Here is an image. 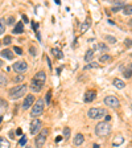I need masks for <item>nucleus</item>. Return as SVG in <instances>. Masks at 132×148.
Here are the masks:
<instances>
[{"label": "nucleus", "instance_id": "9", "mask_svg": "<svg viewBox=\"0 0 132 148\" xmlns=\"http://www.w3.org/2000/svg\"><path fill=\"white\" fill-rule=\"evenodd\" d=\"M35 103V96L32 95V94H28V95L25 96L24 99V103H23V108L24 110H27V108H29V107H32V104Z\"/></svg>", "mask_w": 132, "mask_h": 148}, {"label": "nucleus", "instance_id": "4", "mask_svg": "<svg viewBox=\"0 0 132 148\" xmlns=\"http://www.w3.org/2000/svg\"><path fill=\"white\" fill-rule=\"evenodd\" d=\"M44 100L42 99H37V102L35 103V106H33V108H32V111H31V115L33 118H36V117H40L42 113H44Z\"/></svg>", "mask_w": 132, "mask_h": 148}, {"label": "nucleus", "instance_id": "30", "mask_svg": "<svg viewBox=\"0 0 132 148\" xmlns=\"http://www.w3.org/2000/svg\"><path fill=\"white\" fill-rule=\"evenodd\" d=\"M106 40H107L108 42H111V44H115V42H116V38L112 37V36H106Z\"/></svg>", "mask_w": 132, "mask_h": 148}, {"label": "nucleus", "instance_id": "12", "mask_svg": "<svg viewBox=\"0 0 132 148\" xmlns=\"http://www.w3.org/2000/svg\"><path fill=\"white\" fill-rule=\"evenodd\" d=\"M95 96H97V91H95V90L87 91L86 95H85V102H93V100L95 99Z\"/></svg>", "mask_w": 132, "mask_h": 148}, {"label": "nucleus", "instance_id": "6", "mask_svg": "<svg viewBox=\"0 0 132 148\" xmlns=\"http://www.w3.org/2000/svg\"><path fill=\"white\" fill-rule=\"evenodd\" d=\"M104 104L108 107H112V108H118L119 106H120V102H119V99L116 98V96L114 95H108L104 98Z\"/></svg>", "mask_w": 132, "mask_h": 148}, {"label": "nucleus", "instance_id": "49", "mask_svg": "<svg viewBox=\"0 0 132 148\" xmlns=\"http://www.w3.org/2000/svg\"><path fill=\"white\" fill-rule=\"evenodd\" d=\"M27 148H31V147H27Z\"/></svg>", "mask_w": 132, "mask_h": 148}, {"label": "nucleus", "instance_id": "39", "mask_svg": "<svg viewBox=\"0 0 132 148\" xmlns=\"http://www.w3.org/2000/svg\"><path fill=\"white\" fill-rule=\"evenodd\" d=\"M62 136H57V138H56V143H59V141H62Z\"/></svg>", "mask_w": 132, "mask_h": 148}, {"label": "nucleus", "instance_id": "16", "mask_svg": "<svg viewBox=\"0 0 132 148\" xmlns=\"http://www.w3.org/2000/svg\"><path fill=\"white\" fill-rule=\"evenodd\" d=\"M24 32V24L23 23H16V27L13 28V33L15 35H21Z\"/></svg>", "mask_w": 132, "mask_h": 148}, {"label": "nucleus", "instance_id": "33", "mask_svg": "<svg viewBox=\"0 0 132 148\" xmlns=\"http://www.w3.org/2000/svg\"><path fill=\"white\" fill-rule=\"evenodd\" d=\"M23 79H24V76H17V77H15V82H21V81H23Z\"/></svg>", "mask_w": 132, "mask_h": 148}, {"label": "nucleus", "instance_id": "5", "mask_svg": "<svg viewBox=\"0 0 132 148\" xmlns=\"http://www.w3.org/2000/svg\"><path fill=\"white\" fill-rule=\"evenodd\" d=\"M87 117L91 118V119H99L102 117H106V110L104 108H90V110L87 111Z\"/></svg>", "mask_w": 132, "mask_h": 148}, {"label": "nucleus", "instance_id": "17", "mask_svg": "<svg viewBox=\"0 0 132 148\" xmlns=\"http://www.w3.org/2000/svg\"><path fill=\"white\" fill-rule=\"evenodd\" d=\"M112 83H114V86L116 87V89H124V87H125V83L123 82L122 79H119V78H115Z\"/></svg>", "mask_w": 132, "mask_h": 148}, {"label": "nucleus", "instance_id": "8", "mask_svg": "<svg viewBox=\"0 0 132 148\" xmlns=\"http://www.w3.org/2000/svg\"><path fill=\"white\" fill-rule=\"evenodd\" d=\"M12 68H13L15 72H17V73H24L25 70L28 69V64H27L25 61H17L13 66H12Z\"/></svg>", "mask_w": 132, "mask_h": 148}, {"label": "nucleus", "instance_id": "27", "mask_svg": "<svg viewBox=\"0 0 132 148\" xmlns=\"http://www.w3.org/2000/svg\"><path fill=\"white\" fill-rule=\"evenodd\" d=\"M70 134H71V131H70L69 127H65V128H63V138H65V139H69Z\"/></svg>", "mask_w": 132, "mask_h": 148}, {"label": "nucleus", "instance_id": "38", "mask_svg": "<svg viewBox=\"0 0 132 148\" xmlns=\"http://www.w3.org/2000/svg\"><path fill=\"white\" fill-rule=\"evenodd\" d=\"M29 52H31V53H32V56H36V49H35V48H33V46H32V48H31V49H29Z\"/></svg>", "mask_w": 132, "mask_h": 148}, {"label": "nucleus", "instance_id": "18", "mask_svg": "<svg viewBox=\"0 0 132 148\" xmlns=\"http://www.w3.org/2000/svg\"><path fill=\"white\" fill-rule=\"evenodd\" d=\"M1 57H3V58H7V60H13L15 56L12 54V52H11L9 49H5V50L1 52Z\"/></svg>", "mask_w": 132, "mask_h": 148}, {"label": "nucleus", "instance_id": "40", "mask_svg": "<svg viewBox=\"0 0 132 148\" xmlns=\"http://www.w3.org/2000/svg\"><path fill=\"white\" fill-rule=\"evenodd\" d=\"M104 119H106V122L108 123V122L111 121V117H110V115H106V117H104Z\"/></svg>", "mask_w": 132, "mask_h": 148}, {"label": "nucleus", "instance_id": "43", "mask_svg": "<svg viewBox=\"0 0 132 148\" xmlns=\"http://www.w3.org/2000/svg\"><path fill=\"white\" fill-rule=\"evenodd\" d=\"M16 134H17V135H21V130H20V128H17V130H16Z\"/></svg>", "mask_w": 132, "mask_h": 148}, {"label": "nucleus", "instance_id": "2", "mask_svg": "<svg viewBox=\"0 0 132 148\" xmlns=\"http://www.w3.org/2000/svg\"><path fill=\"white\" fill-rule=\"evenodd\" d=\"M27 89H28L27 85H19V86L13 87L9 91V98L11 99H19L21 96H24L27 94Z\"/></svg>", "mask_w": 132, "mask_h": 148}, {"label": "nucleus", "instance_id": "36", "mask_svg": "<svg viewBox=\"0 0 132 148\" xmlns=\"http://www.w3.org/2000/svg\"><path fill=\"white\" fill-rule=\"evenodd\" d=\"M15 53H17V54H23V49L17 48V46H15Z\"/></svg>", "mask_w": 132, "mask_h": 148}, {"label": "nucleus", "instance_id": "45", "mask_svg": "<svg viewBox=\"0 0 132 148\" xmlns=\"http://www.w3.org/2000/svg\"><path fill=\"white\" fill-rule=\"evenodd\" d=\"M1 114H3V108L0 107V119H1Z\"/></svg>", "mask_w": 132, "mask_h": 148}, {"label": "nucleus", "instance_id": "23", "mask_svg": "<svg viewBox=\"0 0 132 148\" xmlns=\"http://www.w3.org/2000/svg\"><path fill=\"white\" fill-rule=\"evenodd\" d=\"M7 77H5V74H4V73H1L0 72V85H1V86H5V85H7Z\"/></svg>", "mask_w": 132, "mask_h": 148}, {"label": "nucleus", "instance_id": "47", "mask_svg": "<svg viewBox=\"0 0 132 148\" xmlns=\"http://www.w3.org/2000/svg\"><path fill=\"white\" fill-rule=\"evenodd\" d=\"M128 23H129V27H132V20H129Z\"/></svg>", "mask_w": 132, "mask_h": 148}, {"label": "nucleus", "instance_id": "37", "mask_svg": "<svg viewBox=\"0 0 132 148\" xmlns=\"http://www.w3.org/2000/svg\"><path fill=\"white\" fill-rule=\"evenodd\" d=\"M98 66H99V65H98L97 62H90V65L87 66V68H98Z\"/></svg>", "mask_w": 132, "mask_h": 148}, {"label": "nucleus", "instance_id": "10", "mask_svg": "<svg viewBox=\"0 0 132 148\" xmlns=\"http://www.w3.org/2000/svg\"><path fill=\"white\" fill-rule=\"evenodd\" d=\"M42 86L44 85H41V83H38L37 81H35V79H32V82H31V90L32 91H35V93H40L41 91V89H42Z\"/></svg>", "mask_w": 132, "mask_h": 148}, {"label": "nucleus", "instance_id": "14", "mask_svg": "<svg viewBox=\"0 0 132 148\" xmlns=\"http://www.w3.org/2000/svg\"><path fill=\"white\" fill-rule=\"evenodd\" d=\"M90 25H91V19L90 17H87L86 20L83 21V23H82V25H81V33H85V32L87 31V29H89V28H90Z\"/></svg>", "mask_w": 132, "mask_h": 148}, {"label": "nucleus", "instance_id": "15", "mask_svg": "<svg viewBox=\"0 0 132 148\" xmlns=\"http://www.w3.org/2000/svg\"><path fill=\"white\" fill-rule=\"evenodd\" d=\"M123 143H124V138H123L122 135H116L115 139L112 140V145H114V147H119V145H122Z\"/></svg>", "mask_w": 132, "mask_h": 148}, {"label": "nucleus", "instance_id": "44", "mask_svg": "<svg viewBox=\"0 0 132 148\" xmlns=\"http://www.w3.org/2000/svg\"><path fill=\"white\" fill-rule=\"evenodd\" d=\"M127 69H128L129 72H132V64H131V65H128V68H127Z\"/></svg>", "mask_w": 132, "mask_h": 148}, {"label": "nucleus", "instance_id": "42", "mask_svg": "<svg viewBox=\"0 0 132 148\" xmlns=\"http://www.w3.org/2000/svg\"><path fill=\"white\" fill-rule=\"evenodd\" d=\"M23 20H24L25 23H28V21H29V20H28V17H27V16H25V15H23Z\"/></svg>", "mask_w": 132, "mask_h": 148}, {"label": "nucleus", "instance_id": "1", "mask_svg": "<svg viewBox=\"0 0 132 148\" xmlns=\"http://www.w3.org/2000/svg\"><path fill=\"white\" fill-rule=\"evenodd\" d=\"M110 132H111V124L107 122H101L95 126V134L99 138H106L110 135Z\"/></svg>", "mask_w": 132, "mask_h": 148}, {"label": "nucleus", "instance_id": "46", "mask_svg": "<svg viewBox=\"0 0 132 148\" xmlns=\"http://www.w3.org/2000/svg\"><path fill=\"white\" fill-rule=\"evenodd\" d=\"M94 148H99V144H94Z\"/></svg>", "mask_w": 132, "mask_h": 148}, {"label": "nucleus", "instance_id": "34", "mask_svg": "<svg viewBox=\"0 0 132 148\" xmlns=\"http://www.w3.org/2000/svg\"><path fill=\"white\" fill-rule=\"evenodd\" d=\"M7 24H8V25H13V24H15V17H8Z\"/></svg>", "mask_w": 132, "mask_h": 148}, {"label": "nucleus", "instance_id": "25", "mask_svg": "<svg viewBox=\"0 0 132 148\" xmlns=\"http://www.w3.org/2000/svg\"><path fill=\"white\" fill-rule=\"evenodd\" d=\"M112 5H116V8H124L125 4L124 1H118V0H115V1H111Z\"/></svg>", "mask_w": 132, "mask_h": 148}, {"label": "nucleus", "instance_id": "22", "mask_svg": "<svg viewBox=\"0 0 132 148\" xmlns=\"http://www.w3.org/2000/svg\"><path fill=\"white\" fill-rule=\"evenodd\" d=\"M122 11L124 15H132V4H125V7Z\"/></svg>", "mask_w": 132, "mask_h": 148}, {"label": "nucleus", "instance_id": "20", "mask_svg": "<svg viewBox=\"0 0 132 148\" xmlns=\"http://www.w3.org/2000/svg\"><path fill=\"white\" fill-rule=\"evenodd\" d=\"M52 53L54 54V57L56 58H58V60H61L63 57V54H62V50L61 49H57V48H53L52 49Z\"/></svg>", "mask_w": 132, "mask_h": 148}, {"label": "nucleus", "instance_id": "24", "mask_svg": "<svg viewBox=\"0 0 132 148\" xmlns=\"http://www.w3.org/2000/svg\"><path fill=\"white\" fill-rule=\"evenodd\" d=\"M5 32V20L4 19H0V36Z\"/></svg>", "mask_w": 132, "mask_h": 148}, {"label": "nucleus", "instance_id": "28", "mask_svg": "<svg viewBox=\"0 0 132 148\" xmlns=\"http://www.w3.org/2000/svg\"><path fill=\"white\" fill-rule=\"evenodd\" d=\"M50 98H52V91H48V93H46V95H45V102L46 103H50Z\"/></svg>", "mask_w": 132, "mask_h": 148}, {"label": "nucleus", "instance_id": "29", "mask_svg": "<svg viewBox=\"0 0 132 148\" xmlns=\"http://www.w3.org/2000/svg\"><path fill=\"white\" fill-rule=\"evenodd\" d=\"M3 42H4V45H9L11 42H12V37H9V36H5Z\"/></svg>", "mask_w": 132, "mask_h": 148}, {"label": "nucleus", "instance_id": "11", "mask_svg": "<svg viewBox=\"0 0 132 148\" xmlns=\"http://www.w3.org/2000/svg\"><path fill=\"white\" fill-rule=\"evenodd\" d=\"M35 81H37L38 83H41V85H44L45 83V81H46V74H45V72H38L37 74L35 76Z\"/></svg>", "mask_w": 132, "mask_h": 148}, {"label": "nucleus", "instance_id": "31", "mask_svg": "<svg viewBox=\"0 0 132 148\" xmlns=\"http://www.w3.org/2000/svg\"><path fill=\"white\" fill-rule=\"evenodd\" d=\"M27 140H28V139H27V136H23V138L20 139V141H19V143H20V145H25V144H27Z\"/></svg>", "mask_w": 132, "mask_h": 148}, {"label": "nucleus", "instance_id": "7", "mask_svg": "<svg viewBox=\"0 0 132 148\" xmlns=\"http://www.w3.org/2000/svg\"><path fill=\"white\" fill-rule=\"evenodd\" d=\"M41 126H42V123H41L40 119H33L32 123H31V134L32 135H36L38 131L41 130Z\"/></svg>", "mask_w": 132, "mask_h": 148}, {"label": "nucleus", "instance_id": "19", "mask_svg": "<svg viewBox=\"0 0 132 148\" xmlns=\"http://www.w3.org/2000/svg\"><path fill=\"white\" fill-rule=\"evenodd\" d=\"M93 57H94V50H93V49H89L86 52V54H85V61L90 62L91 60H93Z\"/></svg>", "mask_w": 132, "mask_h": 148}, {"label": "nucleus", "instance_id": "48", "mask_svg": "<svg viewBox=\"0 0 132 148\" xmlns=\"http://www.w3.org/2000/svg\"><path fill=\"white\" fill-rule=\"evenodd\" d=\"M1 66H3V61H0V68H1Z\"/></svg>", "mask_w": 132, "mask_h": 148}, {"label": "nucleus", "instance_id": "26", "mask_svg": "<svg viewBox=\"0 0 132 148\" xmlns=\"http://www.w3.org/2000/svg\"><path fill=\"white\" fill-rule=\"evenodd\" d=\"M99 61H101V62H108V61H111V56H110V54H103V56H101Z\"/></svg>", "mask_w": 132, "mask_h": 148}, {"label": "nucleus", "instance_id": "41", "mask_svg": "<svg viewBox=\"0 0 132 148\" xmlns=\"http://www.w3.org/2000/svg\"><path fill=\"white\" fill-rule=\"evenodd\" d=\"M33 29H35V31H37V29H38V24H37V23H33Z\"/></svg>", "mask_w": 132, "mask_h": 148}, {"label": "nucleus", "instance_id": "21", "mask_svg": "<svg viewBox=\"0 0 132 148\" xmlns=\"http://www.w3.org/2000/svg\"><path fill=\"white\" fill-rule=\"evenodd\" d=\"M11 143L5 138H0V148H9Z\"/></svg>", "mask_w": 132, "mask_h": 148}, {"label": "nucleus", "instance_id": "50", "mask_svg": "<svg viewBox=\"0 0 132 148\" xmlns=\"http://www.w3.org/2000/svg\"><path fill=\"white\" fill-rule=\"evenodd\" d=\"M0 45H1V42H0Z\"/></svg>", "mask_w": 132, "mask_h": 148}, {"label": "nucleus", "instance_id": "13", "mask_svg": "<svg viewBox=\"0 0 132 148\" xmlns=\"http://www.w3.org/2000/svg\"><path fill=\"white\" fill-rule=\"evenodd\" d=\"M83 141H85V136L82 134H77L75 135V138H74V145H77V147H79V145L83 144Z\"/></svg>", "mask_w": 132, "mask_h": 148}, {"label": "nucleus", "instance_id": "3", "mask_svg": "<svg viewBox=\"0 0 132 148\" xmlns=\"http://www.w3.org/2000/svg\"><path fill=\"white\" fill-rule=\"evenodd\" d=\"M48 135H49V130H48V128H44V130H42L41 132L37 135V138H36V140H35L36 147H37V148H41L42 145L45 144Z\"/></svg>", "mask_w": 132, "mask_h": 148}, {"label": "nucleus", "instance_id": "32", "mask_svg": "<svg viewBox=\"0 0 132 148\" xmlns=\"http://www.w3.org/2000/svg\"><path fill=\"white\" fill-rule=\"evenodd\" d=\"M124 42H125V46H127V48H131V46H132V40H131V38H127Z\"/></svg>", "mask_w": 132, "mask_h": 148}, {"label": "nucleus", "instance_id": "35", "mask_svg": "<svg viewBox=\"0 0 132 148\" xmlns=\"http://www.w3.org/2000/svg\"><path fill=\"white\" fill-rule=\"evenodd\" d=\"M97 48L98 49H102V50H107V46H106V45H102V44H97Z\"/></svg>", "mask_w": 132, "mask_h": 148}]
</instances>
